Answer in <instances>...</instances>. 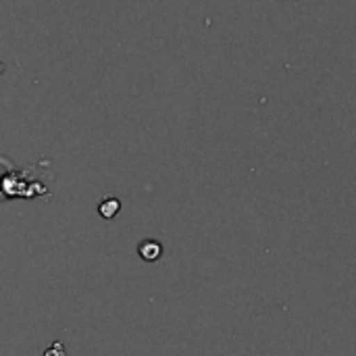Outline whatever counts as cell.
I'll use <instances>...</instances> for the list:
<instances>
[{"label":"cell","instance_id":"obj_1","mask_svg":"<svg viewBox=\"0 0 356 356\" xmlns=\"http://www.w3.org/2000/svg\"><path fill=\"white\" fill-rule=\"evenodd\" d=\"M38 194H48L44 184L33 177V171L15 169V165L0 156V200L8 198H33Z\"/></svg>","mask_w":356,"mask_h":356},{"label":"cell","instance_id":"obj_2","mask_svg":"<svg viewBox=\"0 0 356 356\" xmlns=\"http://www.w3.org/2000/svg\"><path fill=\"white\" fill-rule=\"evenodd\" d=\"M138 252H140V257H142L146 263H154V261H159V259H161V254H163V246H161L156 240H144V242L138 246Z\"/></svg>","mask_w":356,"mask_h":356},{"label":"cell","instance_id":"obj_3","mask_svg":"<svg viewBox=\"0 0 356 356\" xmlns=\"http://www.w3.org/2000/svg\"><path fill=\"white\" fill-rule=\"evenodd\" d=\"M119 211H121L119 198H104V200L98 204V213H100L104 219H113Z\"/></svg>","mask_w":356,"mask_h":356},{"label":"cell","instance_id":"obj_4","mask_svg":"<svg viewBox=\"0 0 356 356\" xmlns=\"http://www.w3.org/2000/svg\"><path fill=\"white\" fill-rule=\"evenodd\" d=\"M4 69H6V67H4V63H0V75L4 73Z\"/></svg>","mask_w":356,"mask_h":356}]
</instances>
